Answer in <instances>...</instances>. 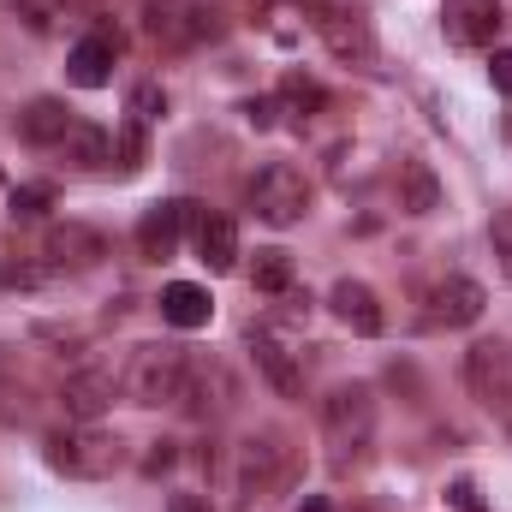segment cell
Masks as SVG:
<instances>
[{
    "label": "cell",
    "instance_id": "obj_14",
    "mask_svg": "<svg viewBox=\"0 0 512 512\" xmlns=\"http://www.w3.org/2000/svg\"><path fill=\"white\" fill-rule=\"evenodd\" d=\"M328 304H334V316H340L352 334H364V340H376V334L387 328L382 298H376V286H364V280H334Z\"/></svg>",
    "mask_w": 512,
    "mask_h": 512
},
{
    "label": "cell",
    "instance_id": "obj_23",
    "mask_svg": "<svg viewBox=\"0 0 512 512\" xmlns=\"http://www.w3.org/2000/svg\"><path fill=\"white\" fill-rule=\"evenodd\" d=\"M280 102H286V108H298V114H322V108H328V90H322V84H310L304 72H286V78H280Z\"/></svg>",
    "mask_w": 512,
    "mask_h": 512
},
{
    "label": "cell",
    "instance_id": "obj_16",
    "mask_svg": "<svg viewBox=\"0 0 512 512\" xmlns=\"http://www.w3.org/2000/svg\"><path fill=\"white\" fill-rule=\"evenodd\" d=\"M209 316H215V298H209L197 280H173V286H161V322H167V328L197 334V328H209Z\"/></svg>",
    "mask_w": 512,
    "mask_h": 512
},
{
    "label": "cell",
    "instance_id": "obj_1",
    "mask_svg": "<svg viewBox=\"0 0 512 512\" xmlns=\"http://www.w3.org/2000/svg\"><path fill=\"white\" fill-rule=\"evenodd\" d=\"M292 483V453L274 429L262 435H245L233 447V495H239V512H268L274 495H286Z\"/></svg>",
    "mask_w": 512,
    "mask_h": 512
},
{
    "label": "cell",
    "instance_id": "obj_30",
    "mask_svg": "<svg viewBox=\"0 0 512 512\" xmlns=\"http://www.w3.org/2000/svg\"><path fill=\"white\" fill-rule=\"evenodd\" d=\"M12 12H18V18H30L36 30H48V24L66 12V0H12Z\"/></svg>",
    "mask_w": 512,
    "mask_h": 512
},
{
    "label": "cell",
    "instance_id": "obj_18",
    "mask_svg": "<svg viewBox=\"0 0 512 512\" xmlns=\"http://www.w3.org/2000/svg\"><path fill=\"white\" fill-rule=\"evenodd\" d=\"M191 245H197V262L209 274H233L239 268V227L227 215H203V227L191 233Z\"/></svg>",
    "mask_w": 512,
    "mask_h": 512
},
{
    "label": "cell",
    "instance_id": "obj_7",
    "mask_svg": "<svg viewBox=\"0 0 512 512\" xmlns=\"http://www.w3.org/2000/svg\"><path fill=\"white\" fill-rule=\"evenodd\" d=\"M322 429H328V441L346 453V447H370V435H376V387L370 382H340L328 387V399H322Z\"/></svg>",
    "mask_w": 512,
    "mask_h": 512
},
{
    "label": "cell",
    "instance_id": "obj_25",
    "mask_svg": "<svg viewBox=\"0 0 512 512\" xmlns=\"http://www.w3.org/2000/svg\"><path fill=\"white\" fill-rule=\"evenodd\" d=\"M114 161H120V173H137V167L149 161V126L126 120V126H120V137H114Z\"/></svg>",
    "mask_w": 512,
    "mask_h": 512
},
{
    "label": "cell",
    "instance_id": "obj_17",
    "mask_svg": "<svg viewBox=\"0 0 512 512\" xmlns=\"http://www.w3.org/2000/svg\"><path fill=\"white\" fill-rule=\"evenodd\" d=\"M60 155L78 173H102V167H114V137L96 126V120H72V131L60 137Z\"/></svg>",
    "mask_w": 512,
    "mask_h": 512
},
{
    "label": "cell",
    "instance_id": "obj_37",
    "mask_svg": "<svg viewBox=\"0 0 512 512\" xmlns=\"http://www.w3.org/2000/svg\"><path fill=\"white\" fill-rule=\"evenodd\" d=\"M298 512H328V501H322V495H310V501H304Z\"/></svg>",
    "mask_w": 512,
    "mask_h": 512
},
{
    "label": "cell",
    "instance_id": "obj_29",
    "mask_svg": "<svg viewBox=\"0 0 512 512\" xmlns=\"http://www.w3.org/2000/svg\"><path fill=\"white\" fill-rule=\"evenodd\" d=\"M30 393L24 387H12V382H0V423H30Z\"/></svg>",
    "mask_w": 512,
    "mask_h": 512
},
{
    "label": "cell",
    "instance_id": "obj_5",
    "mask_svg": "<svg viewBox=\"0 0 512 512\" xmlns=\"http://www.w3.org/2000/svg\"><path fill=\"white\" fill-rule=\"evenodd\" d=\"M191 423H221L233 405H239V382L221 358H185V382H179V399H173Z\"/></svg>",
    "mask_w": 512,
    "mask_h": 512
},
{
    "label": "cell",
    "instance_id": "obj_28",
    "mask_svg": "<svg viewBox=\"0 0 512 512\" xmlns=\"http://www.w3.org/2000/svg\"><path fill=\"white\" fill-rule=\"evenodd\" d=\"M48 280V268H36V262H0V286H18V292H36Z\"/></svg>",
    "mask_w": 512,
    "mask_h": 512
},
{
    "label": "cell",
    "instance_id": "obj_10",
    "mask_svg": "<svg viewBox=\"0 0 512 512\" xmlns=\"http://www.w3.org/2000/svg\"><path fill=\"white\" fill-rule=\"evenodd\" d=\"M114 399H120V382H114V370H72L66 382H60V411H66V423H102L108 411H114Z\"/></svg>",
    "mask_w": 512,
    "mask_h": 512
},
{
    "label": "cell",
    "instance_id": "obj_11",
    "mask_svg": "<svg viewBox=\"0 0 512 512\" xmlns=\"http://www.w3.org/2000/svg\"><path fill=\"white\" fill-rule=\"evenodd\" d=\"M114 60H120V30L96 24L84 42H72V54H66V84L102 90V84H114Z\"/></svg>",
    "mask_w": 512,
    "mask_h": 512
},
{
    "label": "cell",
    "instance_id": "obj_2",
    "mask_svg": "<svg viewBox=\"0 0 512 512\" xmlns=\"http://www.w3.org/2000/svg\"><path fill=\"white\" fill-rule=\"evenodd\" d=\"M42 459L48 471L60 477H78V483H102L120 471V441L96 423H66V429H48L42 435Z\"/></svg>",
    "mask_w": 512,
    "mask_h": 512
},
{
    "label": "cell",
    "instance_id": "obj_4",
    "mask_svg": "<svg viewBox=\"0 0 512 512\" xmlns=\"http://www.w3.org/2000/svg\"><path fill=\"white\" fill-rule=\"evenodd\" d=\"M179 382H185V352L179 346H161V340H149V346H137L126 364V376H120V393H126L131 405H173L179 399Z\"/></svg>",
    "mask_w": 512,
    "mask_h": 512
},
{
    "label": "cell",
    "instance_id": "obj_27",
    "mask_svg": "<svg viewBox=\"0 0 512 512\" xmlns=\"http://www.w3.org/2000/svg\"><path fill=\"white\" fill-rule=\"evenodd\" d=\"M173 465H179V441H149V453H143V465H137V471L155 483V477H167Z\"/></svg>",
    "mask_w": 512,
    "mask_h": 512
},
{
    "label": "cell",
    "instance_id": "obj_33",
    "mask_svg": "<svg viewBox=\"0 0 512 512\" xmlns=\"http://www.w3.org/2000/svg\"><path fill=\"white\" fill-rule=\"evenodd\" d=\"M191 42H209V36H221V12L215 6H191V30H185Z\"/></svg>",
    "mask_w": 512,
    "mask_h": 512
},
{
    "label": "cell",
    "instance_id": "obj_38",
    "mask_svg": "<svg viewBox=\"0 0 512 512\" xmlns=\"http://www.w3.org/2000/svg\"><path fill=\"white\" fill-rule=\"evenodd\" d=\"M90 6H102V0H90Z\"/></svg>",
    "mask_w": 512,
    "mask_h": 512
},
{
    "label": "cell",
    "instance_id": "obj_6",
    "mask_svg": "<svg viewBox=\"0 0 512 512\" xmlns=\"http://www.w3.org/2000/svg\"><path fill=\"white\" fill-rule=\"evenodd\" d=\"M459 376H465V393L489 411H507L512 405V340H471L465 358H459Z\"/></svg>",
    "mask_w": 512,
    "mask_h": 512
},
{
    "label": "cell",
    "instance_id": "obj_36",
    "mask_svg": "<svg viewBox=\"0 0 512 512\" xmlns=\"http://www.w3.org/2000/svg\"><path fill=\"white\" fill-rule=\"evenodd\" d=\"M167 512H209V495H197V489H173V495H167Z\"/></svg>",
    "mask_w": 512,
    "mask_h": 512
},
{
    "label": "cell",
    "instance_id": "obj_26",
    "mask_svg": "<svg viewBox=\"0 0 512 512\" xmlns=\"http://www.w3.org/2000/svg\"><path fill=\"white\" fill-rule=\"evenodd\" d=\"M126 114L137 120V126H155L161 114H167V90L149 78V84H131V96H126Z\"/></svg>",
    "mask_w": 512,
    "mask_h": 512
},
{
    "label": "cell",
    "instance_id": "obj_22",
    "mask_svg": "<svg viewBox=\"0 0 512 512\" xmlns=\"http://www.w3.org/2000/svg\"><path fill=\"white\" fill-rule=\"evenodd\" d=\"M292 251H280V245H268V251L251 256V286L256 292H268V298H280V292H292Z\"/></svg>",
    "mask_w": 512,
    "mask_h": 512
},
{
    "label": "cell",
    "instance_id": "obj_3",
    "mask_svg": "<svg viewBox=\"0 0 512 512\" xmlns=\"http://www.w3.org/2000/svg\"><path fill=\"white\" fill-rule=\"evenodd\" d=\"M245 203L262 227H298L310 215V179L292 167V161H268L256 167L251 185H245Z\"/></svg>",
    "mask_w": 512,
    "mask_h": 512
},
{
    "label": "cell",
    "instance_id": "obj_32",
    "mask_svg": "<svg viewBox=\"0 0 512 512\" xmlns=\"http://www.w3.org/2000/svg\"><path fill=\"white\" fill-rule=\"evenodd\" d=\"M447 501H453V512H489L483 507V489H477L471 477H453V483H447Z\"/></svg>",
    "mask_w": 512,
    "mask_h": 512
},
{
    "label": "cell",
    "instance_id": "obj_12",
    "mask_svg": "<svg viewBox=\"0 0 512 512\" xmlns=\"http://www.w3.org/2000/svg\"><path fill=\"white\" fill-rule=\"evenodd\" d=\"M483 310H489V292L471 274H447L429 286V322H441V328H471V322H483Z\"/></svg>",
    "mask_w": 512,
    "mask_h": 512
},
{
    "label": "cell",
    "instance_id": "obj_34",
    "mask_svg": "<svg viewBox=\"0 0 512 512\" xmlns=\"http://www.w3.org/2000/svg\"><path fill=\"white\" fill-rule=\"evenodd\" d=\"M489 84H495L501 96H512V48H495V54H489Z\"/></svg>",
    "mask_w": 512,
    "mask_h": 512
},
{
    "label": "cell",
    "instance_id": "obj_24",
    "mask_svg": "<svg viewBox=\"0 0 512 512\" xmlns=\"http://www.w3.org/2000/svg\"><path fill=\"white\" fill-rule=\"evenodd\" d=\"M48 209H54V191L48 185H12L6 191V215L12 221H42Z\"/></svg>",
    "mask_w": 512,
    "mask_h": 512
},
{
    "label": "cell",
    "instance_id": "obj_35",
    "mask_svg": "<svg viewBox=\"0 0 512 512\" xmlns=\"http://www.w3.org/2000/svg\"><path fill=\"white\" fill-rule=\"evenodd\" d=\"M274 114H280V102H274V96H256V102H245V120H251L256 131L274 126Z\"/></svg>",
    "mask_w": 512,
    "mask_h": 512
},
{
    "label": "cell",
    "instance_id": "obj_21",
    "mask_svg": "<svg viewBox=\"0 0 512 512\" xmlns=\"http://www.w3.org/2000/svg\"><path fill=\"white\" fill-rule=\"evenodd\" d=\"M191 0H143V36L167 48H191Z\"/></svg>",
    "mask_w": 512,
    "mask_h": 512
},
{
    "label": "cell",
    "instance_id": "obj_15",
    "mask_svg": "<svg viewBox=\"0 0 512 512\" xmlns=\"http://www.w3.org/2000/svg\"><path fill=\"white\" fill-rule=\"evenodd\" d=\"M251 358H256V370H262V382L274 387L280 399H304V364H298L274 334L251 328Z\"/></svg>",
    "mask_w": 512,
    "mask_h": 512
},
{
    "label": "cell",
    "instance_id": "obj_31",
    "mask_svg": "<svg viewBox=\"0 0 512 512\" xmlns=\"http://www.w3.org/2000/svg\"><path fill=\"white\" fill-rule=\"evenodd\" d=\"M489 239H495V256H501V274L512 280V209H501L489 221Z\"/></svg>",
    "mask_w": 512,
    "mask_h": 512
},
{
    "label": "cell",
    "instance_id": "obj_9",
    "mask_svg": "<svg viewBox=\"0 0 512 512\" xmlns=\"http://www.w3.org/2000/svg\"><path fill=\"white\" fill-rule=\"evenodd\" d=\"M108 256H114L108 233H96V227H84V221H54L48 239H42V268H48V274H90V268H102Z\"/></svg>",
    "mask_w": 512,
    "mask_h": 512
},
{
    "label": "cell",
    "instance_id": "obj_13",
    "mask_svg": "<svg viewBox=\"0 0 512 512\" xmlns=\"http://www.w3.org/2000/svg\"><path fill=\"white\" fill-rule=\"evenodd\" d=\"M501 0H447L441 6V30L453 48H489L501 36Z\"/></svg>",
    "mask_w": 512,
    "mask_h": 512
},
{
    "label": "cell",
    "instance_id": "obj_19",
    "mask_svg": "<svg viewBox=\"0 0 512 512\" xmlns=\"http://www.w3.org/2000/svg\"><path fill=\"white\" fill-rule=\"evenodd\" d=\"M72 131V114H66V102L60 96H36L24 114H18V137L24 143H36V149H60V137Z\"/></svg>",
    "mask_w": 512,
    "mask_h": 512
},
{
    "label": "cell",
    "instance_id": "obj_20",
    "mask_svg": "<svg viewBox=\"0 0 512 512\" xmlns=\"http://www.w3.org/2000/svg\"><path fill=\"white\" fill-rule=\"evenodd\" d=\"M399 209L405 215H435L441 209V179L423 155H405L399 161Z\"/></svg>",
    "mask_w": 512,
    "mask_h": 512
},
{
    "label": "cell",
    "instance_id": "obj_8",
    "mask_svg": "<svg viewBox=\"0 0 512 512\" xmlns=\"http://www.w3.org/2000/svg\"><path fill=\"white\" fill-rule=\"evenodd\" d=\"M203 203L197 197H167V203H149L143 215H137V251L149 256V262H167V256L179 251V239L185 233H197L203 227Z\"/></svg>",
    "mask_w": 512,
    "mask_h": 512
}]
</instances>
